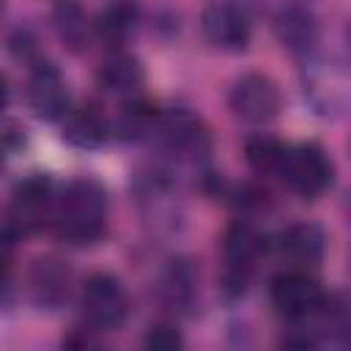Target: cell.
I'll list each match as a JSON object with an SVG mask.
<instances>
[{
	"instance_id": "cell-10",
	"label": "cell",
	"mask_w": 351,
	"mask_h": 351,
	"mask_svg": "<svg viewBox=\"0 0 351 351\" xmlns=\"http://www.w3.org/2000/svg\"><path fill=\"white\" fill-rule=\"evenodd\" d=\"M156 132L162 134L165 148L181 162H200L211 151V134L206 123L184 107L162 112Z\"/></svg>"
},
{
	"instance_id": "cell-17",
	"label": "cell",
	"mask_w": 351,
	"mask_h": 351,
	"mask_svg": "<svg viewBox=\"0 0 351 351\" xmlns=\"http://www.w3.org/2000/svg\"><path fill=\"white\" fill-rule=\"evenodd\" d=\"M52 27H55V36L58 41L80 55L82 49H88L90 44V36H93V27H90V19L85 14V8L77 3V0H60L52 11Z\"/></svg>"
},
{
	"instance_id": "cell-6",
	"label": "cell",
	"mask_w": 351,
	"mask_h": 351,
	"mask_svg": "<svg viewBox=\"0 0 351 351\" xmlns=\"http://www.w3.org/2000/svg\"><path fill=\"white\" fill-rule=\"evenodd\" d=\"M228 107L244 123H269L282 110V93L269 74L250 71L233 82L228 93Z\"/></svg>"
},
{
	"instance_id": "cell-22",
	"label": "cell",
	"mask_w": 351,
	"mask_h": 351,
	"mask_svg": "<svg viewBox=\"0 0 351 351\" xmlns=\"http://www.w3.org/2000/svg\"><path fill=\"white\" fill-rule=\"evenodd\" d=\"M90 332H96V329H74L71 335L63 337V346H69V348H90V346H99V340Z\"/></svg>"
},
{
	"instance_id": "cell-11",
	"label": "cell",
	"mask_w": 351,
	"mask_h": 351,
	"mask_svg": "<svg viewBox=\"0 0 351 351\" xmlns=\"http://www.w3.org/2000/svg\"><path fill=\"white\" fill-rule=\"evenodd\" d=\"M27 291H30V299L44 310L60 307L69 299V291H71L69 263L58 255L36 258L30 271H27Z\"/></svg>"
},
{
	"instance_id": "cell-13",
	"label": "cell",
	"mask_w": 351,
	"mask_h": 351,
	"mask_svg": "<svg viewBox=\"0 0 351 351\" xmlns=\"http://www.w3.org/2000/svg\"><path fill=\"white\" fill-rule=\"evenodd\" d=\"M200 293V274L189 258H173L159 277V296L176 313H189Z\"/></svg>"
},
{
	"instance_id": "cell-7",
	"label": "cell",
	"mask_w": 351,
	"mask_h": 351,
	"mask_svg": "<svg viewBox=\"0 0 351 351\" xmlns=\"http://www.w3.org/2000/svg\"><path fill=\"white\" fill-rule=\"evenodd\" d=\"M55 208V184L47 173H30L11 192L8 228L19 236L44 228L47 217Z\"/></svg>"
},
{
	"instance_id": "cell-18",
	"label": "cell",
	"mask_w": 351,
	"mask_h": 351,
	"mask_svg": "<svg viewBox=\"0 0 351 351\" xmlns=\"http://www.w3.org/2000/svg\"><path fill=\"white\" fill-rule=\"evenodd\" d=\"M137 5L132 3V0H115V3H110L104 11H101V16H99V22H96V33H99V38L107 44V47H112V49H118V47H123L126 41H129V36L134 33V27H137Z\"/></svg>"
},
{
	"instance_id": "cell-20",
	"label": "cell",
	"mask_w": 351,
	"mask_h": 351,
	"mask_svg": "<svg viewBox=\"0 0 351 351\" xmlns=\"http://www.w3.org/2000/svg\"><path fill=\"white\" fill-rule=\"evenodd\" d=\"M159 118H162V112H159V107L154 101H148V99H132L121 110V115H118V132L126 140H143V137H148V134L156 132Z\"/></svg>"
},
{
	"instance_id": "cell-4",
	"label": "cell",
	"mask_w": 351,
	"mask_h": 351,
	"mask_svg": "<svg viewBox=\"0 0 351 351\" xmlns=\"http://www.w3.org/2000/svg\"><path fill=\"white\" fill-rule=\"evenodd\" d=\"M280 178L302 200H315L332 186L335 165H332L329 154L318 143H302L296 148H288L285 165L280 170Z\"/></svg>"
},
{
	"instance_id": "cell-23",
	"label": "cell",
	"mask_w": 351,
	"mask_h": 351,
	"mask_svg": "<svg viewBox=\"0 0 351 351\" xmlns=\"http://www.w3.org/2000/svg\"><path fill=\"white\" fill-rule=\"evenodd\" d=\"M8 107V82H5V77L0 74V112Z\"/></svg>"
},
{
	"instance_id": "cell-21",
	"label": "cell",
	"mask_w": 351,
	"mask_h": 351,
	"mask_svg": "<svg viewBox=\"0 0 351 351\" xmlns=\"http://www.w3.org/2000/svg\"><path fill=\"white\" fill-rule=\"evenodd\" d=\"M143 346L151 348V351H176V348L184 346V335L178 332L176 324L159 321V324H151V326H148Z\"/></svg>"
},
{
	"instance_id": "cell-3",
	"label": "cell",
	"mask_w": 351,
	"mask_h": 351,
	"mask_svg": "<svg viewBox=\"0 0 351 351\" xmlns=\"http://www.w3.org/2000/svg\"><path fill=\"white\" fill-rule=\"evenodd\" d=\"M80 307L90 329L96 332H112L118 329L129 315V296L121 280L110 271H96L82 282L80 291Z\"/></svg>"
},
{
	"instance_id": "cell-8",
	"label": "cell",
	"mask_w": 351,
	"mask_h": 351,
	"mask_svg": "<svg viewBox=\"0 0 351 351\" xmlns=\"http://www.w3.org/2000/svg\"><path fill=\"white\" fill-rule=\"evenodd\" d=\"M25 99L36 118L41 121H63V115L71 107L69 85L60 74V69L49 60H36L27 71L25 82Z\"/></svg>"
},
{
	"instance_id": "cell-24",
	"label": "cell",
	"mask_w": 351,
	"mask_h": 351,
	"mask_svg": "<svg viewBox=\"0 0 351 351\" xmlns=\"http://www.w3.org/2000/svg\"><path fill=\"white\" fill-rule=\"evenodd\" d=\"M0 8H3V0H0Z\"/></svg>"
},
{
	"instance_id": "cell-2",
	"label": "cell",
	"mask_w": 351,
	"mask_h": 351,
	"mask_svg": "<svg viewBox=\"0 0 351 351\" xmlns=\"http://www.w3.org/2000/svg\"><path fill=\"white\" fill-rule=\"evenodd\" d=\"M266 250L263 236L247 219L228 225L222 236V291L228 296H241L250 285L255 261Z\"/></svg>"
},
{
	"instance_id": "cell-9",
	"label": "cell",
	"mask_w": 351,
	"mask_h": 351,
	"mask_svg": "<svg viewBox=\"0 0 351 351\" xmlns=\"http://www.w3.org/2000/svg\"><path fill=\"white\" fill-rule=\"evenodd\" d=\"M200 30H203L206 41L214 49H222V52L247 49L250 36H252V25H250L247 11L236 3H230V0L208 3L200 14Z\"/></svg>"
},
{
	"instance_id": "cell-12",
	"label": "cell",
	"mask_w": 351,
	"mask_h": 351,
	"mask_svg": "<svg viewBox=\"0 0 351 351\" xmlns=\"http://www.w3.org/2000/svg\"><path fill=\"white\" fill-rule=\"evenodd\" d=\"M271 30L280 47L291 55H310L318 44V22L304 5H280L271 16Z\"/></svg>"
},
{
	"instance_id": "cell-16",
	"label": "cell",
	"mask_w": 351,
	"mask_h": 351,
	"mask_svg": "<svg viewBox=\"0 0 351 351\" xmlns=\"http://www.w3.org/2000/svg\"><path fill=\"white\" fill-rule=\"evenodd\" d=\"M96 82L110 96H134L145 82V69L134 55L112 52L110 58L101 60L96 71Z\"/></svg>"
},
{
	"instance_id": "cell-5",
	"label": "cell",
	"mask_w": 351,
	"mask_h": 351,
	"mask_svg": "<svg viewBox=\"0 0 351 351\" xmlns=\"http://www.w3.org/2000/svg\"><path fill=\"white\" fill-rule=\"evenodd\" d=\"M269 296H271L274 310L282 318L299 324V321H310L324 307L329 293L304 269H291V271H282V274H277L271 280Z\"/></svg>"
},
{
	"instance_id": "cell-15",
	"label": "cell",
	"mask_w": 351,
	"mask_h": 351,
	"mask_svg": "<svg viewBox=\"0 0 351 351\" xmlns=\"http://www.w3.org/2000/svg\"><path fill=\"white\" fill-rule=\"evenodd\" d=\"M277 247L293 266H315L326 252V233L315 222H293L280 233Z\"/></svg>"
},
{
	"instance_id": "cell-19",
	"label": "cell",
	"mask_w": 351,
	"mask_h": 351,
	"mask_svg": "<svg viewBox=\"0 0 351 351\" xmlns=\"http://www.w3.org/2000/svg\"><path fill=\"white\" fill-rule=\"evenodd\" d=\"M288 156V145L271 134H255L244 143V159L258 176H280Z\"/></svg>"
},
{
	"instance_id": "cell-14",
	"label": "cell",
	"mask_w": 351,
	"mask_h": 351,
	"mask_svg": "<svg viewBox=\"0 0 351 351\" xmlns=\"http://www.w3.org/2000/svg\"><path fill=\"white\" fill-rule=\"evenodd\" d=\"M110 134V123L96 101H82L80 107H69L63 115V140L74 148H99Z\"/></svg>"
},
{
	"instance_id": "cell-1",
	"label": "cell",
	"mask_w": 351,
	"mask_h": 351,
	"mask_svg": "<svg viewBox=\"0 0 351 351\" xmlns=\"http://www.w3.org/2000/svg\"><path fill=\"white\" fill-rule=\"evenodd\" d=\"M52 225H55V233L69 244L82 247V244L99 241L107 225L104 186L90 176H80L69 181L60 197H55Z\"/></svg>"
}]
</instances>
